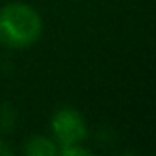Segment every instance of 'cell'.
<instances>
[{
	"instance_id": "obj_2",
	"label": "cell",
	"mask_w": 156,
	"mask_h": 156,
	"mask_svg": "<svg viewBox=\"0 0 156 156\" xmlns=\"http://www.w3.org/2000/svg\"><path fill=\"white\" fill-rule=\"evenodd\" d=\"M50 129H51L53 140L59 147L81 143L88 136L85 118L81 116L79 110H75L72 107H62V108L55 110L50 119Z\"/></svg>"
},
{
	"instance_id": "obj_3",
	"label": "cell",
	"mask_w": 156,
	"mask_h": 156,
	"mask_svg": "<svg viewBox=\"0 0 156 156\" xmlns=\"http://www.w3.org/2000/svg\"><path fill=\"white\" fill-rule=\"evenodd\" d=\"M59 151L55 140L48 138V136H30L26 140V143L22 145V152L28 156H55Z\"/></svg>"
},
{
	"instance_id": "obj_1",
	"label": "cell",
	"mask_w": 156,
	"mask_h": 156,
	"mask_svg": "<svg viewBox=\"0 0 156 156\" xmlns=\"http://www.w3.org/2000/svg\"><path fill=\"white\" fill-rule=\"evenodd\" d=\"M42 19L35 8L24 2H11L0 9V44L22 50L33 46L42 35Z\"/></svg>"
},
{
	"instance_id": "obj_4",
	"label": "cell",
	"mask_w": 156,
	"mask_h": 156,
	"mask_svg": "<svg viewBox=\"0 0 156 156\" xmlns=\"http://www.w3.org/2000/svg\"><path fill=\"white\" fill-rule=\"evenodd\" d=\"M17 123V112L11 105H0V132H11Z\"/></svg>"
},
{
	"instance_id": "obj_5",
	"label": "cell",
	"mask_w": 156,
	"mask_h": 156,
	"mask_svg": "<svg viewBox=\"0 0 156 156\" xmlns=\"http://www.w3.org/2000/svg\"><path fill=\"white\" fill-rule=\"evenodd\" d=\"M57 154L61 156H90L92 151L83 147L81 143H72V145H64V147H59Z\"/></svg>"
},
{
	"instance_id": "obj_6",
	"label": "cell",
	"mask_w": 156,
	"mask_h": 156,
	"mask_svg": "<svg viewBox=\"0 0 156 156\" xmlns=\"http://www.w3.org/2000/svg\"><path fill=\"white\" fill-rule=\"evenodd\" d=\"M11 154H13V149L4 140H0V156H11Z\"/></svg>"
}]
</instances>
